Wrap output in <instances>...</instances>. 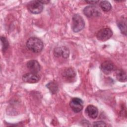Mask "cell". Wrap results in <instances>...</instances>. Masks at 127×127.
<instances>
[{
  "instance_id": "1",
  "label": "cell",
  "mask_w": 127,
  "mask_h": 127,
  "mask_svg": "<svg viewBox=\"0 0 127 127\" xmlns=\"http://www.w3.org/2000/svg\"><path fill=\"white\" fill-rule=\"evenodd\" d=\"M27 48L34 53H39L43 48V42L39 38L35 37L29 38L26 42Z\"/></svg>"
},
{
  "instance_id": "15",
  "label": "cell",
  "mask_w": 127,
  "mask_h": 127,
  "mask_svg": "<svg viewBox=\"0 0 127 127\" xmlns=\"http://www.w3.org/2000/svg\"><path fill=\"white\" fill-rule=\"evenodd\" d=\"M46 86L52 94H55L58 91V85L55 82L52 81L49 82L47 84Z\"/></svg>"
},
{
  "instance_id": "13",
  "label": "cell",
  "mask_w": 127,
  "mask_h": 127,
  "mask_svg": "<svg viewBox=\"0 0 127 127\" xmlns=\"http://www.w3.org/2000/svg\"><path fill=\"white\" fill-rule=\"evenodd\" d=\"M118 26L120 29L122 33L126 35L127 33V21L126 18L121 17L117 22Z\"/></svg>"
},
{
  "instance_id": "12",
  "label": "cell",
  "mask_w": 127,
  "mask_h": 127,
  "mask_svg": "<svg viewBox=\"0 0 127 127\" xmlns=\"http://www.w3.org/2000/svg\"><path fill=\"white\" fill-rule=\"evenodd\" d=\"M75 75L76 73L74 70L71 67L65 69L62 73L63 77L67 80H71L74 78Z\"/></svg>"
},
{
  "instance_id": "14",
  "label": "cell",
  "mask_w": 127,
  "mask_h": 127,
  "mask_svg": "<svg viewBox=\"0 0 127 127\" xmlns=\"http://www.w3.org/2000/svg\"><path fill=\"white\" fill-rule=\"evenodd\" d=\"M115 76L119 81L124 82L127 81L126 72L123 69L117 70L115 72Z\"/></svg>"
},
{
  "instance_id": "16",
  "label": "cell",
  "mask_w": 127,
  "mask_h": 127,
  "mask_svg": "<svg viewBox=\"0 0 127 127\" xmlns=\"http://www.w3.org/2000/svg\"><path fill=\"white\" fill-rule=\"evenodd\" d=\"M101 8L104 11H110L112 8V5L110 2L107 0H103L100 2Z\"/></svg>"
},
{
  "instance_id": "3",
  "label": "cell",
  "mask_w": 127,
  "mask_h": 127,
  "mask_svg": "<svg viewBox=\"0 0 127 127\" xmlns=\"http://www.w3.org/2000/svg\"><path fill=\"white\" fill-rule=\"evenodd\" d=\"M27 8L33 14H39L43 9V4L40 0H32L28 3Z\"/></svg>"
},
{
  "instance_id": "18",
  "label": "cell",
  "mask_w": 127,
  "mask_h": 127,
  "mask_svg": "<svg viewBox=\"0 0 127 127\" xmlns=\"http://www.w3.org/2000/svg\"><path fill=\"white\" fill-rule=\"evenodd\" d=\"M94 127H106V123L103 121H97L93 123Z\"/></svg>"
},
{
  "instance_id": "2",
  "label": "cell",
  "mask_w": 127,
  "mask_h": 127,
  "mask_svg": "<svg viewBox=\"0 0 127 127\" xmlns=\"http://www.w3.org/2000/svg\"><path fill=\"white\" fill-rule=\"evenodd\" d=\"M85 26V23L83 18L79 14H75L72 19L71 28L73 32H78L82 30Z\"/></svg>"
},
{
  "instance_id": "8",
  "label": "cell",
  "mask_w": 127,
  "mask_h": 127,
  "mask_svg": "<svg viewBox=\"0 0 127 127\" xmlns=\"http://www.w3.org/2000/svg\"><path fill=\"white\" fill-rule=\"evenodd\" d=\"M54 54L56 57H62L64 59H66L69 57V50L65 46L57 47L54 49Z\"/></svg>"
},
{
  "instance_id": "11",
  "label": "cell",
  "mask_w": 127,
  "mask_h": 127,
  "mask_svg": "<svg viewBox=\"0 0 127 127\" xmlns=\"http://www.w3.org/2000/svg\"><path fill=\"white\" fill-rule=\"evenodd\" d=\"M85 112L88 116L91 119H95L98 114V110L97 107L92 105H89L86 107Z\"/></svg>"
},
{
  "instance_id": "10",
  "label": "cell",
  "mask_w": 127,
  "mask_h": 127,
  "mask_svg": "<svg viewBox=\"0 0 127 127\" xmlns=\"http://www.w3.org/2000/svg\"><path fill=\"white\" fill-rule=\"evenodd\" d=\"M28 69L33 73H38L40 70V65L39 63L35 60H31L27 63Z\"/></svg>"
},
{
  "instance_id": "4",
  "label": "cell",
  "mask_w": 127,
  "mask_h": 127,
  "mask_svg": "<svg viewBox=\"0 0 127 127\" xmlns=\"http://www.w3.org/2000/svg\"><path fill=\"white\" fill-rule=\"evenodd\" d=\"M113 35L112 30L109 28H104L100 30L96 34L97 38L101 41H106Z\"/></svg>"
},
{
  "instance_id": "17",
  "label": "cell",
  "mask_w": 127,
  "mask_h": 127,
  "mask_svg": "<svg viewBox=\"0 0 127 127\" xmlns=\"http://www.w3.org/2000/svg\"><path fill=\"white\" fill-rule=\"evenodd\" d=\"M0 41L2 46V50L3 52H5L8 49L9 46L8 42L5 37L2 36L0 37Z\"/></svg>"
},
{
  "instance_id": "6",
  "label": "cell",
  "mask_w": 127,
  "mask_h": 127,
  "mask_svg": "<svg viewBox=\"0 0 127 127\" xmlns=\"http://www.w3.org/2000/svg\"><path fill=\"white\" fill-rule=\"evenodd\" d=\"M69 106L74 112L79 113L83 109V103L81 99L76 97L73 98L71 100Z\"/></svg>"
},
{
  "instance_id": "20",
  "label": "cell",
  "mask_w": 127,
  "mask_h": 127,
  "mask_svg": "<svg viewBox=\"0 0 127 127\" xmlns=\"http://www.w3.org/2000/svg\"><path fill=\"white\" fill-rule=\"evenodd\" d=\"M40 1L43 4H48L50 1L49 0H40Z\"/></svg>"
},
{
  "instance_id": "19",
  "label": "cell",
  "mask_w": 127,
  "mask_h": 127,
  "mask_svg": "<svg viewBox=\"0 0 127 127\" xmlns=\"http://www.w3.org/2000/svg\"><path fill=\"white\" fill-rule=\"evenodd\" d=\"M85 2L89 4H93L97 3L98 2H99V1L98 0H85Z\"/></svg>"
},
{
  "instance_id": "7",
  "label": "cell",
  "mask_w": 127,
  "mask_h": 127,
  "mask_svg": "<svg viewBox=\"0 0 127 127\" xmlns=\"http://www.w3.org/2000/svg\"><path fill=\"white\" fill-rule=\"evenodd\" d=\"M22 79L25 82L29 83H34L38 82L40 80V76L38 73L31 72L24 74L22 76Z\"/></svg>"
},
{
  "instance_id": "5",
  "label": "cell",
  "mask_w": 127,
  "mask_h": 127,
  "mask_svg": "<svg viewBox=\"0 0 127 127\" xmlns=\"http://www.w3.org/2000/svg\"><path fill=\"white\" fill-rule=\"evenodd\" d=\"M83 11L84 14L88 17H98L101 15L99 9L94 5H89L85 7Z\"/></svg>"
},
{
  "instance_id": "9",
  "label": "cell",
  "mask_w": 127,
  "mask_h": 127,
  "mask_svg": "<svg viewBox=\"0 0 127 127\" xmlns=\"http://www.w3.org/2000/svg\"><path fill=\"white\" fill-rule=\"evenodd\" d=\"M115 69L114 64L110 61H106L103 62L101 65V69L102 72L106 74H110Z\"/></svg>"
}]
</instances>
